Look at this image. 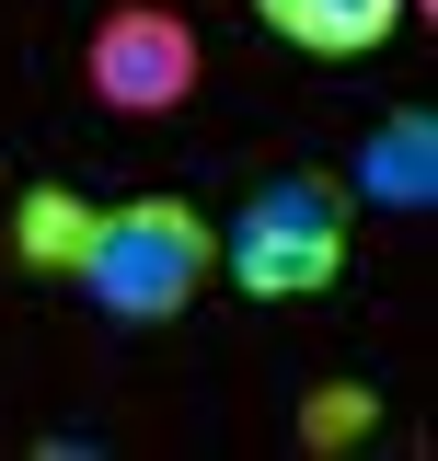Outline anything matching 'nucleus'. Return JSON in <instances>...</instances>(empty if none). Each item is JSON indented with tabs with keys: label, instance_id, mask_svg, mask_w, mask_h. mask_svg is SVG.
<instances>
[{
	"label": "nucleus",
	"instance_id": "obj_7",
	"mask_svg": "<svg viewBox=\"0 0 438 461\" xmlns=\"http://www.w3.org/2000/svg\"><path fill=\"white\" fill-rule=\"evenodd\" d=\"M358 427H370V393H358V381H324L312 415H300V438H312V450H346Z\"/></svg>",
	"mask_w": 438,
	"mask_h": 461
},
{
	"label": "nucleus",
	"instance_id": "obj_3",
	"mask_svg": "<svg viewBox=\"0 0 438 461\" xmlns=\"http://www.w3.org/2000/svg\"><path fill=\"white\" fill-rule=\"evenodd\" d=\"M208 81V47L173 0H115L105 23L81 35V93L105 115H185Z\"/></svg>",
	"mask_w": 438,
	"mask_h": 461
},
{
	"label": "nucleus",
	"instance_id": "obj_6",
	"mask_svg": "<svg viewBox=\"0 0 438 461\" xmlns=\"http://www.w3.org/2000/svg\"><path fill=\"white\" fill-rule=\"evenodd\" d=\"M81 230H93V196H69V185H23V208H12V266H35V277H69Z\"/></svg>",
	"mask_w": 438,
	"mask_h": 461
},
{
	"label": "nucleus",
	"instance_id": "obj_1",
	"mask_svg": "<svg viewBox=\"0 0 438 461\" xmlns=\"http://www.w3.org/2000/svg\"><path fill=\"white\" fill-rule=\"evenodd\" d=\"M69 288H81L105 323L162 335V323H185L219 288V220L196 196H115V208H93V230H81Z\"/></svg>",
	"mask_w": 438,
	"mask_h": 461
},
{
	"label": "nucleus",
	"instance_id": "obj_4",
	"mask_svg": "<svg viewBox=\"0 0 438 461\" xmlns=\"http://www.w3.org/2000/svg\"><path fill=\"white\" fill-rule=\"evenodd\" d=\"M346 196L381 208V220H427L438 208V104L370 115V139H358V162H346Z\"/></svg>",
	"mask_w": 438,
	"mask_h": 461
},
{
	"label": "nucleus",
	"instance_id": "obj_5",
	"mask_svg": "<svg viewBox=\"0 0 438 461\" xmlns=\"http://www.w3.org/2000/svg\"><path fill=\"white\" fill-rule=\"evenodd\" d=\"M254 23L288 58H381L404 35V0H254Z\"/></svg>",
	"mask_w": 438,
	"mask_h": 461
},
{
	"label": "nucleus",
	"instance_id": "obj_2",
	"mask_svg": "<svg viewBox=\"0 0 438 461\" xmlns=\"http://www.w3.org/2000/svg\"><path fill=\"white\" fill-rule=\"evenodd\" d=\"M346 242H358L346 173L288 162V173H266V185L242 196V220L219 230V277L242 288V300H324V288L346 277Z\"/></svg>",
	"mask_w": 438,
	"mask_h": 461
}]
</instances>
